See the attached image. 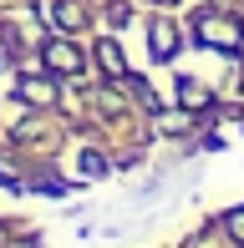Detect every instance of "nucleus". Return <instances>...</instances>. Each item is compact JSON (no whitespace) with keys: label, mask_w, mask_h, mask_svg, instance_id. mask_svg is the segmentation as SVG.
Instances as JSON below:
<instances>
[{"label":"nucleus","mask_w":244,"mask_h":248,"mask_svg":"<svg viewBox=\"0 0 244 248\" xmlns=\"http://www.w3.org/2000/svg\"><path fill=\"white\" fill-rule=\"evenodd\" d=\"M97 56H102L107 71H122V51H117V41H102V46H97Z\"/></svg>","instance_id":"obj_4"},{"label":"nucleus","mask_w":244,"mask_h":248,"mask_svg":"<svg viewBox=\"0 0 244 248\" xmlns=\"http://www.w3.org/2000/svg\"><path fill=\"white\" fill-rule=\"evenodd\" d=\"M46 61L56 66V71H76V66H82V56H76L71 46H46Z\"/></svg>","instance_id":"obj_2"},{"label":"nucleus","mask_w":244,"mask_h":248,"mask_svg":"<svg viewBox=\"0 0 244 248\" xmlns=\"http://www.w3.org/2000/svg\"><path fill=\"white\" fill-rule=\"evenodd\" d=\"M224 223H229V233H234V238H244V208H234Z\"/></svg>","instance_id":"obj_6"},{"label":"nucleus","mask_w":244,"mask_h":248,"mask_svg":"<svg viewBox=\"0 0 244 248\" xmlns=\"http://www.w3.org/2000/svg\"><path fill=\"white\" fill-rule=\"evenodd\" d=\"M173 46H178V36H173V26H153V56H173Z\"/></svg>","instance_id":"obj_3"},{"label":"nucleus","mask_w":244,"mask_h":248,"mask_svg":"<svg viewBox=\"0 0 244 248\" xmlns=\"http://www.w3.org/2000/svg\"><path fill=\"white\" fill-rule=\"evenodd\" d=\"M26 96H31V101H46V107H51V96H56V92H51L46 81H26Z\"/></svg>","instance_id":"obj_5"},{"label":"nucleus","mask_w":244,"mask_h":248,"mask_svg":"<svg viewBox=\"0 0 244 248\" xmlns=\"http://www.w3.org/2000/svg\"><path fill=\"white\" fill-rule=\"evenodd\" d=\"M198 36H204L209 46H229V51L239 46V31L229 26V20H198Z\"/></svg>","instance_id":"obj_1"}]
</instances>
